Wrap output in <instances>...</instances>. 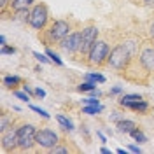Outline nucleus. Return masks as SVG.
I'll list each match as a JSON object with an SVG mask.
<instances>
[{
    "label": "nucleus",
    "instance_id": "4",
    "mask_svg": "<svg viewBox=\"0 0 154 154\" xmlns=\"http://www.w3.org/2000/svg\"><path fill=\"white\" fill-rule=\"evenodd\" d=\"M109 53H110V48L105 40H100L96 38V42L93 44V48L88 54V63L91 67H102L107 63V58H109Z\"/></svg>",
    "mask_w": 154,
    "mask_h": 154
},
{
    "label": "nucleus",
    "instance_id": "33",
    "mask_svg": "<svg viewBox=\"0 0 154 154\" xmlns=\"http://www.w3.org/2000/svg\"><path fill=\"white\" fill-rule=\"evenodd\" d=\"M128 149H130L131 152H135V154L140 152V147H137V145H128Z\"/></svg>",
    "mask_w": 154,
    "mask_h": 154
},
{
    "label": "nucleus",
    "instance_id": "32",
    "mask_svg": "<svg viewBox=\"0 0 154 154\" xmlns=\"http://www.w3.org/2000/svg\"><path fill=\"white\" fill-rule=\"evenodd\" d=\"M35 96H38V98H44V96H46V91L38 88V89H35Z\"/></svg>",
    "mask_w": 154,
    "mask_h": 154
},
{
    "label": "nucleus",
    "instance_id": "9",
    "mask_svg": "<svg viewBox=\"0 0 154 154\" xmlns=\"http://www.w3.org/2000/svg\"><path fill=\"white\" fill-rule=\"evenodd\" d=\"M19 144V138H18V128H9L7 131L2 133V151L5 152H12L18 149Z\"/></svg>",
    "mask_w": 154,
    "mask_h": 154
},
{
    "label": "nucleus",
    "instance_id": "31",
    "mask_svg": "<svg viewBox=\"0 0 154 154\" xmlns=\"http://www.w3.org/2000/svg\"><path fill=\"white\" fill-rule=\"evenodd\" d=\"M110 119H112V121H116V125H117V123H119V121L123 119V116L119 114V112H112V116H110Z\"/></svg>",
    "mask_w": 154,
    "mask_h": 154
},
{
    "label": "nucleus",
    "instance_id": "16",
    "mask_svg": "<svg viewBox=\"0 0 154 154\" xmlns=\"http://www.w3.org/2000/svg\"><path fill=\"white\" fill-rule=\"evenodd\" d=\"M30 12H32V9H21V11H16L14 14V18L18 19V21H21V23H28L30 19Z\"/></svg>",
    "mask_w": 154,
    "mask_h": 154
},
{
    "label": "nucleus",
    "instance_id": "27",
    "mask_svg": "<svg viewBox=\"0 0 154 154\" xmlns=\"http://www.w3.org/2000/svg\"><path fill=\"white\" fill-rule=\"evenodd\" d=\"M30 109H32L33 112H37V114H40V116H42V117H46V119H48V117H49V114H48V112H46V110H44V109H40V107L30 105Z\"/></svg>",
    "mask_w": 154,
    "mask_h": 154
},
{
    "label": "nucleus",
    "instance_id": "15",
    "mask_svg": "<svg viewBox=\"0 0 154 154\" xmlns=\"http://www.w3.org/2000/svg\"><path fill=\"white\" fill-rule=\"evenodd\" d=\"M18 84H21V79L16 75H5L4 77V86L9 88V89H12V88H16Z\"/></svg>",
    "mask_w": 154,
    "mask_h": 154
},
{
    "label": "nucleus",
    "instance_id": "29",
    "mask_svg": "<svg viewBox=\"0 0 154 154\" xmlns=\"http://www.w3.org/2000/svg\"><path fill=\"white\" fill-rule=\"evenodd\" d=\"M82 103H84V105H98L100 102L95 100V98H82Z\"/></svg>",
    "mask_w": 154,
    "mask_h": 154
},
{
    "label": "nucleus",
    "instance_id": "2",
    "mask_svg": "<svg viewBox=\"0 0 154 154\" xmlns=\"http://www.w3.org/2000/svg\"><path fill=\"white\" fill-rule=\"evenodd\" d=\"M133 58L135 56L131 54V51H130L128 46L123 42V44H117L114 49H110L109 58H107V65H109V67H112L114 70L125 72L126 67L130 65V61H131Z\"/></svg>",
    "mask_w": 154,
    "mask_h": 154
},
{
    "label": "nucleus",
    "instance_id": "25",
    "mask_svg": "<svg viewBox=\"0 0 154 154\" xmlns=\"http://www.w3.org/2000/svg\"><path fill=\"white\" fill-rule=\"evenodd\" d=\"M14 96L19 98V100H23V102H30V95L23 89V91H14Z\"/></svg>",
    "mask_w": 154,
    "mask_h": 154
},
{
    "label": "nucleus",
    "instance_id": "17",
    "mask_svg": "<svg viewBox=\"0 0 154 154\" xmlns=\"http://www.w3.org/2000/svg\"><path fill=\"white\" fill-rule=\"evenodd\" d=\"M103 110V107L100 105H84L82 107V114H89V116H95V114H98V112H102Z\"/></svg>",
    "mask_w": 154,
    "mask_h": 154
},
{
    "label": "nucleus",
    "instance_id": "7",
    "mask_svg": "<svg viewBox=\"0 0 154 154\" xmlns=\"http://www.w3.org/2000/svg\"><path fill=\"white\" fill-rule=\"evenodd\" d=\"M81 42H82V30L81 32H72L70 35L63 38L58 46L61 48V51H65L68 54H79V51H81Z\"/></svg>",
    "mask_w": 154,
    "mask_h": 154
},
{
    "label": "nucleus",
    "instance_id": "1",
    "mask_svg": "<svg viewBox=\"0 0 154 154\" xmlns=\"http://www.w3.org/2000/svg\"><path fill=\"white\" fill-rule=\"evenodd\" d=\"M72 25L67 19H56L53 23H49L44 30L38 32V38L44 42V46H51V44H60L63 38L70 35L72 32Z\"/></svg>",
    "mask_w": 154,
    "mask_h": 154
},
{
    "label": "nucleus",
    "instance_id": "3",
    "mask_svg": "<svg viewBox=\"0 0 154 154\" xmlns=\"http://www.w3.org/2000/svg\"><path fill=\"white\" fill-rule=\"evenodd\" d=\"M28 25L33 30H44L49 25V9L46 4H35L32 7V12H30V19H28Z\"/></svg>",
    "mask_w": 154,
    "mask_h": 154
},
{
    "label": "nucleus",
    "instance_id": "35",
    "mask_svg": "<svg viewBox=\"0 0 154 154\" xmlns=\"http://www.w3.org/2000/svg\"><path fill=\"white\" fill-rule=\"evenodd\" d=\"M144 2V5H147V7H154V0H142Z\"/></svg>",
    "mask_w": 154,
    "mask_h": 154
},
{
    "label": "nucleus",
    "instance_id": "37",
    "mask_svg": "<svg viewBox=\"0 0 154 154\" xmlns=\"http://www.w3.org/2000/svg\"><path fill=\"white\" fill-rule=\"evenodd\" d=\"M110 93H112V95H117V93H121V88H112V89H110Z\"/></svg>",
    "mask_w": 154,
    "mask_h": 154
},
{
    "label": "nucleus",
    "instance_id": "26",
    "mask_svg": "<svg viewBox=\"0 0 154 154\" xmlns=\"http://www.w3.org/2000/svg\"><path fill=\"white\" fill-rule=\"evenodd\" d=\"M0 53H2V54H14V53H16V48H11V46L5 44V46H2Z\"/></svg>",
    "mask_w": 154,
    "mask_h": 154
},
{
    "label": "nucleus",
    "instance_id": "21",
    "mask_svg": "<svg viewBox=\"0 0 154 154\" xmlns=\"http://www.w3.org/2000/svg\"><path fill=\"white\" fill-rule=\"evenodd\" d=\"M130 135L133 137V138L137 140V142H147V137L144 135V131H142L140 128H135V130H133V131H131Z\"/></svg>",
    "mask_w": 154,
    "mask_h": 154
},
{
    "label": "nucleus",
    "instance_id": "38",
    "mask_svg": "<svg viewBox=\"0 0 154 154\" xmlns=\"http://www.w3.org/2000/svg\"><path fill=\"white\" fill-rule=\"evenodd\" d=\"M100 152H103V154H110V151H109L107 147H102V149H100Z\"/></svg>",
    "mask_w": 154,
    "mask_h": 154
},
{
    "label": "nucleus",
    "instance_id": "23",
    "mask_svg": "<svg viewBox=\"0 0 154 154\" xmlns=\"http://www.w3.org/2000/svg\"><path fill=\"white\" fill-rule=\"evenodd\" d=\"M84 79L86 81H93V82H105V77L100 75V74H86Z\"/></svg>",
    "mask_w": 154,
    "mask_h": 154
},
{
    "label": "nucleus",
    "instance_id": "11",
    "mask_svg": "<svg viewBox=\"0 0 154 154\" xmlns=\"http://www.w3.org/2000/svg\"><path fill=\"white\" fill-rule=\"evenodd\" d=\"M126 109H131L135 112H138V114H145L147 110H149V103L145 102V100H138V102H130V103H126Z\"/></svg>",
    "mask_w": 154,
    "mask_h": 154
},
{
    "label": "nucleus",
    "instance_id": "6",
    "mask_svg": "<svg viewBox=\"0 0 154 154\" xmlns=\"http://www.w3.org/2000/svg\"><path fill=\"white\" fill-rule=\"evenodd\" d=\"M96 38H98V28L95 25H88L86 28H82V42H81V51H79L81 56L88 58L93 44L96 42Z\"/></svg>",
    "mask_w": 154,
    "mask_h": 154
},
{
    "label": "nucleus",
    "instance_id": "13",
    "mask_svg": "<svg viewBox=\"0 0 154 154\" xmlns=\"http://www.w3.org/2000/svg\"><path fill=\"white\" fill-rule=\"evenodd\" d=\"M14 126V119L7 114H2L0 116V133H4V131H7L9 128Z\"/></svg>",
    "mask_w": 154,
    "mask_h": 154
},
{
    "label": "nucleus",
    "instance_id": "14",
    "mask_svg": "<svg viewBox=\"0 0 154 154\" xmlns=\"http://www.w3.org/2000/svg\"><path fill=\"white\" fill-rule=\"evenodd\" d=\"M33 2L35 0H12L11 2V9L14 11V12L16 11H21V9H28Z\"/></svg>",
    "mask_w": 154,
    "mask_h": 154
},
{
    "label": "nucleus",
    "instance_id": "12",
    "mask_svg": "<svg viewBox=\"0 0 154 154\" xmlns=\"http://www.w3.org/2000/svg\"><path fill=\"white\" fill-rule=\"evenodd\" d=\"M137 125H135L133 121H130V119H121L119 123H117V130L121 131V133H131Z\"/></svg>",
    "mask_w": 154,
    "mask_h": 154
},
{
    "label": "nucleus",
    "instance_id": "40",
    "mask_svg": "<svg viewBox=\"0 0 154 154\" xmlns=\"http://www.w3.org/2000/svg\"><path fill=\"white\" fill-rule=\"evenodd\" d=\"M96 135H98V138H100V140H102V142H105V137H103V135L100 133V131H98V133H96Z\"/></svg>",
    "mask_w": 154,
    "mask_h": 154
},
{
    "label": "nucleus",
    "instance_id": "20",
    "mask_svg": "<svg viewBox=\"0 0 154 154\" xmlns=\"http://www.w3.org/2000/svg\"><path fill=\"white\" fill-rule=\"evenodd\" d=\"M93 89H96V82H93V81H86V82H82L81 86H77V91H81V93L93 91Z\"/></svg>",
    "mask_w": 154,
    "mask_h": 154
},
{
    "label": "nucleus",
    "instance_id": "39",
    "mask_svg": "<svg viewBox=\"0 0 154 154\" xmlns=\"http://www.w3.org/2000/svg\"><path fill=\"white\" fill-rule=\"evenodd\" d=\"M0 46H5V37L4 35H0Z\"/></svg>",
    "mask_w": 154,
    "mask_h": 154
},
{
    "label": "nucleus",
    "instance_id": "24",
    "mask_svg": "<svg viewBox=\"0 0 154 154\" xmlns=\"http://www.w3.org/2000/svg\"><path fill=\"white\" fill-rule=\"evenodd\" d=\"M46 54H48V56L51 58V61H53V63H56V65H63V61H61V58L58 56L56 53H53L51 49H48V51H46Z\"/></svg>",
    "mask_w": 154,
    "mask_h": 154
},
{
    "label": "nucleus",
    "instance_id": "19",
    "mask_svg": "<svg viewBox=\"0 0 154 154\" xmlns=\"http://www.w3.org/2000/svg\"><path fill=\"white\" fill-rule=\"evenodd\" d=\"M138 100H144V98L140 95H125L119 100V105L123 107V105H126V103H130V102H138Z\"/></svg>",
    "mask_w": 154,
    "mask_h": 154
},
{
    "label": "nucleus",
    "instance_id": "36",
    "mask_svg": "<svg viewBox=\"0 0 154 154\" xmlns=\"http://www.w3.org/2000/svg\"><path fill=\"white\" fill-rule=\"evenodd\" d=\"M149 37L154 38V23H151V26H149Z\"/></svg>",
    "mask_w": 154,
    "mask_h": 154
},
{
    "label": "nucleus",
    "instance_id": "10",
    "mask_svg": "<svg viewBox=\"0 0 154 154\" xmlns=\"http://www.w3.org/2000/svg\"><path fill=\"white\" fill-rule=\"evenodd\" d=\"M140 61H142V65H144L149 72H154V46H151L149 42H145L142 49H140Z\"/></svg>",
    "mask_w": 154,
    "mask_h": 154
},
{
    "label": "nucleus",
    "instance_id": "5",
    "mask_svg": "<svg viewBox=\"0 0 154 154\" xmlns=\"http://www.w3.org/2000/svg\"><path fill=\"white\" fill-rule=\"evenodd\" d=\"M18 138L19 151H32L33 145L37 144V128L33 125H23L18 128Z\"/></svg>",
    "mask_w": 154,
    "mask_h": 154
},
{
    "label": "nucleus",
    "instance_id": "34",
    "mask_svg": "<svg viewBox=\"0 0 154 154\" xmlns=\"http://www.w3.org/2000/svg\"><path fill=\"white\" fill-rule=\"evenodd\" d=\"M23 89H25V91H26L28 95H35V91H33V89H32V88H30L28 84H25V86H23Z\"/></svg>",
    "mask_w": 154,
    "mask_h": 154
},
{
    "label": "nucleus",
    "instance_id": "18",
    "mask_svg": "<svg viewBox=\"0 0 154 154\" xmlns=\"http://www.w3.org/2000/svg\"><path fill=\"white\" fill-rule=\"evenodd\" d=\"M56 121H58V123H60L61 126H63L65 130H68V131H72V130H74V125H72V121H70V119H67L65 116L56 114Z\"/></svg>",
    "mask_w": 154,
    "mask_h": 154
},
{
    "label": "nucleus",
    "instance_id": "30",
    "mask_svg": "<svg viewBox=\"0 0 154 154\" xmlns=\"http://www.w3.org/2000/svg\"><path fill=\"white\" fill-rule=\"evenodd\" d=\"M11 2H12V0H0V11H2V14L5 12L7 5H11Z\"/></svg>",
    "mask_w": 154,
    "mask_h": 154
},
{
    "label": "nucleus",
    "instance_id": "8",
    "mask_svg": "<svg viewBox=\"0 0 154 154\" xmlns=\"http://www.w3.org/2000/svg\"><path fill=\"white\" fill-rule=\"evenodd\" d=\"M56 144H60V137L54 130L51 128H42V130H37V145L44 147V149H51Z\"/></svg>",
    "mask_w": 154,
    "mask_h": 154
},
{
    "label": "nucleus",
    "instance_id": "22",
    "mask_svg": "<svg viewBox=\"0 0 154 154\" xmlns=\"http://www.w3.org/2000/svg\"><path fill=\"white\" fill-rule=\"evenodd\" d=\"M49 152H51V154H67L68 152V147H67V145H61V144H56L54 147H51V149H49Z\"/></svg>",
    "mask_w": 154,
    "mask_h": 154
},
{
    "label": "nucleus",
    "instance_id": "28",
    "mask_svg": "<svg viewBox=\"0 0 154 154\" xmlns=\"http://www.w3.org/2000/svg\"><path fill=\"white\" fill-rule=\"evenodd\" d=\"M33 56L37 58V60L40 61V63H49V61H51V58H46L44 54H40V53H37V51L33 53Z\"/></svg>",
    "mask_w": 154,
    "mask_h": 154
}]
</instances>
